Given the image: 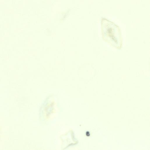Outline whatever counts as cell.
Listing matches in <instances>:
<instances>
[{
  "instance_id": "6da1fadb",
  "label": "cell",
  "mask_w": 150,
  "mask_h": 150,
  "mask_svg": "<svg viewBox=\"0 0 150 150\" xmlns=\"http://www.w3.org/2000/svg\"><path fill=\"white\" fill-rule=\"evenodd\" d=\"M101 28L103 40L112 46L120 49L122 40L119 28L112 22L103 18L102 19Z\"/></svg>"
}]
</instances>
